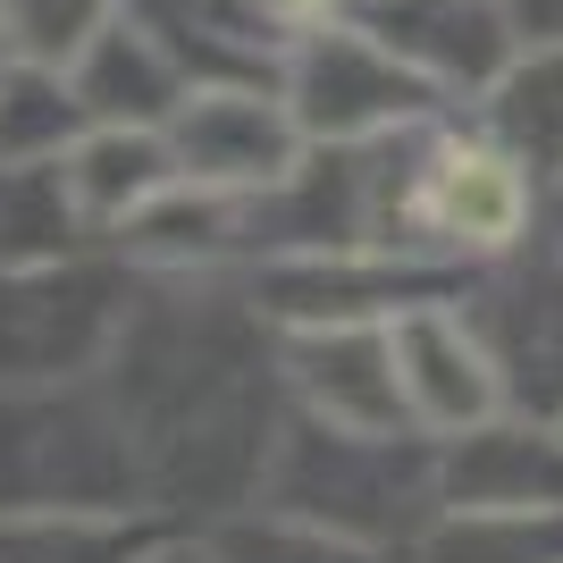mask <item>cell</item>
Returning <instances> with one entry per match:
<instances>
[{"label":"cell","mask_w":563,"mask_h":563,"mask_svg":"<svg viewBox=\"0 0 563 563\" xmlns=\"http://www.w3.org/2000/svg\"><path fill=\"white\" fill-rule=\"evenodd\" d=\"M110 396L143 446V496L161 514H235L269 496L278 412H269V345L261 303L211 286H168L135 303L110 353Z\"/></svg>","instance_id":"obj_1"},{"label":"cell","mask_w":563,"mask_h":563,"mask_svg":"<svg viewBox=\"0 0 563 563\" xmlns=\"http://www.w3.org/2000/svg\"><path fill=\"white\" fill-rule=\"evenodd\" d=\"M269 505L303 521H329L345 539L404 547L421 555V539L446 521V454L412 446V438H378V429H336V421H295L269 463Z\"/></svg>","instance_id":"obj_2"},{"label":"cell","mask_w":563,"mask_h":563,"mask_svg":"<svg viewBox=\"0 0 563 563\" xmlns=\"http://www.w3.org/2000/svg\"><path fill=\"white\" fill-rule=\"evenodd\" d=\"M143 496V446L110 387H0V514H126Z\"/></svg>","instance_id":"obj_3"},{"label":"cell","mask_w":563,"mask_h":563,"mask_svg":"<svg viewBox=\"0 0 563 563\" xmlns=\"http://www.w3.org/2000/svg\"><path fill=\"white\" fill-rule=\"evenodd\" d=\"M530 177L514 143L496 135H438L421 118L412 152H378V244H438V253H514L530 228Z\"/></svg>","instance_id":"obj_4"},{"label":"cell","mask_w":563,"mask_h":563,"mask_svg":"<svg viewBox=\"0 0 563 563\" xmlns=\"http://www.w3.org/2000/svg\"><path fill=\"white\" fill-rule=\"evenodd\" d=\"M278 93L311 143H387V135L446 110V85L421 76L396 43H378L362 18L303 25L295 51H286Z\"/></svg>","instance_id":"obj_5"},{"label":"cell","mask_w":563,"mask_h":563,"mask_svg":"<svg viewBox=\"0 0 563 563\" xmlns=\"http://www.w3.org/2000/svg\"><path fill=\"white\" fill-rule=\"evenodd\" d=\"M126 320H135V286L110 261L0 269V387H59L110 371Z\"/></svg>","instance_id":"obj_6"},{"label":"cell","mask_w":563,"mask_h":563,"mask_svg":"<svg viewBox=\"0 0 563 563\" xmlns=\"http://www.w3.org/2000/svg\"><path fill=\"white\" fill-rule=\"evenodd\" d=\"M463 286L421 261H387L371 244H336V253H269L253 269L261 320L286 329H362V320H396L412 303H446Z\"/></svg>","instance_id":"obj_7"},{"label":"cell","mask_w":563,"mask_h":563,"mask_svg":"<svg viewBox=\"0 0 563 563\" xmlns=\"http://www.w3.org/2000/svg\"><path fill=\"white\" fill-rule=\"evenodd\" d=\"M168 152H177V168L194 186L269 194L278 177H295L311 135L295 126L278 85H194L186 110L168 118Z\"/></svg>","instance_id":"obj_8"},{"label":"cell","mask_w":563,"mask_h":563,"mask_svg":"<svg viewBox=\"0 0 563 563\" xmlns=\"http://www.w3.org/2000/svg\"><path fill=\"white\" fill-rule=\"evenodd\" d=\"M463 311H471V329L488 336V353H496L505 404L539 412V421L547 412L563 421V253L496 269L488 286L463 295Z\"/></svg>","instance_id":"obj_9"},{"label":"cell","mask_w":563,"mask_h":563,"mask_svg":"<svg viewBox=\"0 0 563 563\" xmlns=\"http://www.w3.org/2000/svg\"><path fill=\"white\" fill-rule=\"evenodd\" d=\"M387 329H396L404 396H412V421H421V429H446V438H463V429L496 421L505 378H496L488 336L471 329L463 295H446V303H412V311H396Z\"/></svg>","instance_id":"obj_10"},{"label":"cell","mask_w":563,"mask_h":563,"mask_svg":"<svg viewBox=\"0 0 563 563\" xmlns=\"http://www.w3.org/2000/svg\"><path fill=\"white\" fill-rule=\"evenodd\" d=\"M286 387L303 396L311 421H336V429L396 438V429L412 421L396 329H387V320H362V329H295V345H286Z\"/></svg>","instance_id":"obj_11"},{"label":"cell","mask_w":563,"mask_h":563,"mask_svg":"<svg viewBox=\"0 0 563 563\" xmlns=\"http://www.w3.org/2000/svg\"><path fill=\"white\" fill-rule=\"evenodd\" d=\"M353 18L378 43H396L421 76H438L446 93H496L521 59V25L505 0H362Z\"/></svg>","instance_id":"obj_12"},{"label":"cell","mask_w":563,"mask_h":563,"mask_svg":"<svg viewBox=\"0 0 563 563\" xmlns=\"http://www.w3.org/2000/svg\"><path fill=\"white\" fill-rule=\"evenodd\" d=\"M68 85H76V101L93 110V126H168L194 93L177 43H168L161 18L135 9V0L68 59Z\"/></svg>","instance_id":"obj_13"},{"label":"cell","mask_w":563,"mask_h":563,"mask_svg":"<svg viewBox=\"0 0 563 563\" xmlns=\"http://www.w3.org/2000/svg\"><path fill=\"white\" fill-rule=\"evenodd\" d=\"M563 505V421H479L446 446V514H547Z\"/></svg>","instance_id":"obj_14"},{"label":"cell","mask_w":563,"mask_h":563,"mask_svg":"<svg viewBox=\"0 0 563 563\" xmlns=\"http://www.w3.org/2000/svg\"><path fill=\"white\" fill-rule=\"evenodd\" d=\"M68 177L85 194V219L93 228H126L135 211H152L186 168L168 152V126H93V135L68 152Z\"/></svg>","instance_id":"obj_15"},{"label":"cell","mask_w":563,"mask_h":563,"mask_svg":"<svg viewBox=\"0 0 563 563\" xmlns=\"http://www.w3.org/2000/svg\"><path fill=\"white\" fill-rule=\"evenodd\" d=\"M85 194H76L68 161H25L0 168V269H51L76 261L85 244Z\"/></svg>","instance_id":"obj_16"},{"label":"cell","mask_w":563,"mask_h":563,"mask_svg":"<svg viewBox=\"0 0 563 563\" xmlns=\"http://www.w3.org/2000/svg\"><path fill=\"white\" fill-rule=\"evenodd\" d=\"M85 135H93V110L76 101L68 68H34V59L0 68V168L68 161Z\"/></svg>","instance_id":"obj_17"},{"label":"cell","mask_w":563,"mask_h":563,"mask_svg":"<svg viewBox=\"0 0 563 563\" xmlns=\"http://www.w3.org/2000/svg\"><path fill=\"white\" fill-rule=\"evenodd\" d=\"M488 126L539 177H563V43H521V59L488 93Z\"/></svg>","instance_id":"obj_18"},{"label":"cell","mask_w":563,"mask_h":563,"mask_svg":"<svg viewBox=\"0 0 563 563\" xmlns=\"http://www.w3.org/2000/svg\"><path fill=\"white\" fill-rule=\"evenodd\" d=\"M211 547L228 563H412L404 547H371V539H345L329 521H303V514H244V521H219Z\"/></svg>","instance_id":"obj_19"},{"label":"cell","mask_w":563,"mask_h":563,"mask_svg":"<svg viewBox=\"0 0 563 563\" xmlns=\"http://www.w3.org/2000/svg\"><path fill=\"white\" fill-rule=\"evenodd\" d=\"M0 563H143L126 514H0Z\"/></svg>","instance_id":"obj_20"},{"label":"cell","mask_w":563,"mask_h":563,"mask_svg":"<svg viewBox=\"0 0 563 563\" xmlns=\"http://www.w3.org/2000/svg\"><path fill=\"white\" fill-rule=\"evenodd\" d=\"M421 563H563V505L547 514H446Z\"/></svg>","instance_id":"obj_21"},{"label":"cell","mask_w":563,"mask_h":563,"mask_svg":"<svg viewBox=\"0 0 563 563\" xmlns=\"http://www.w3.org/2000/svg\"><path fill=\"white\" fill-rule=\"evenodd\" d=\"M118 9H126V0H0L9 43H18V59H34V68H68Z\"/></svg>","instance_id":"obj_22"},{"label":"cell","mask_w":563,"mask_h":563,"mask_svg":"<svg viewBox=\"0 0 563 563\" xmlns=\"http://www.w3.org/2000/svg\"><path fill=\"white\" fill-rule=\"evenodd\" d=\"M269 18L286 25V34H303V25H329V18H353L362 0H261Z\"/></svg>","instance_id":"obj_23"},{"label":"cell","mask_w":563,"mask_h":563,"mask_svg":"<svg viewBox=\"0 0 563 563\" xmlns=\"http://www.w3.org/2000/svg\"><path fill=\"white\" fill-rule=\"evenodd\" d=\"M521 25V43H563V0H505Z\"/></svg>","instance_id":"obj_24"},{"label":"cell","mask_w":563,"mask_h":563,"mask_svg":"<svg viewBox=\"0 0 563 563\" xmlns=\"http://www.w3.org/2000/svg\"><path fill=\"white\" fill-rule=\"evenodd\" d=\"M143 563H228L219 547H161V555H143Z\"/></svg>","instance_id":"obj_25"},{"label":"cell","mask_w":563,"mask_h":563,"mask_svg":"<svg viewBox=\"0 0 563 563\" xmlns=\"http://www.w3.org/2000/svg\"><path fill=\"white\" fill-rule=\"evenodd\" d=\"M9 59H18V43H9V18H0V68H9Z\"/></svg>","instance_id":"obj_26"},{"label":"cell","mask_w":563,"mask_h":563,"mask_svg":"<svg viewBox=\"0 0 563 563\" xmlns=\"http://www.w3.org/2000/svg\"><path fill=\"white\" fill-rule=\"evenodd\" d=\"M555 235H563V177H555Z\"/></svg>","instance_id":"obj_27"}]
</instances>
